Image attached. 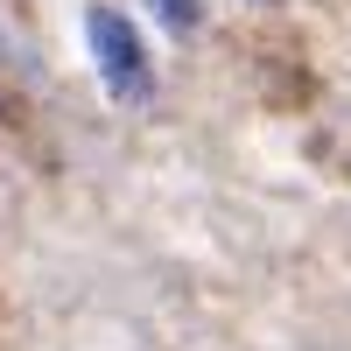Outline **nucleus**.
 I'll use <instances>...</instances> for the list:
<instances>
[{"instance_id": "obj_1", "label": "nucleus", "mask_w": 351, "mask_h": 351, "mask_svg": "<svg viewBox=\"0 0 351 351\" xmlns=\"http://www.w3.org/2000/svg\"><path fill=\"white\" fill-rule=\"evenodd\" d=\"M92 49H99V77L112 99H148V64H141V43L120 14H92Z\"/></svg>"}, {"instance_id": "obj_2", "label": "nucleus", "mask_w": 351, "mask_h": 351, "mask_svg": "<svg viewBox=\"0 0 351 351\" xmlns=\"http://www.w3.org/2000/svg\"><path fill=\"white\" fill-rule=\"evenodd\" d=\"M155 14L176 28V36H183V28H197V0H155Z\"/></svg>"}]
</instances>
